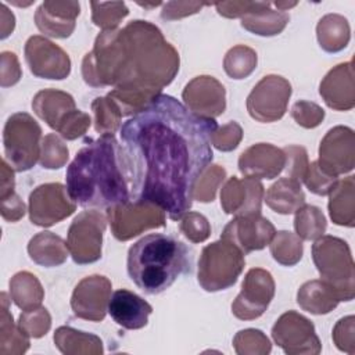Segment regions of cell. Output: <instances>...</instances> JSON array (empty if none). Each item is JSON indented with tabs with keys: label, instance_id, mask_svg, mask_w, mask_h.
I'll return each mask as SVG.
<instances>
[{
	"label": "cell",
	"instance_id": "obj_1",
	"mask_svg": "<svg viewBox=\"0 0 355 355\" xmlns=\"http://www.w3.org/2000/svg\"><path fill=\"white\" fill-rule=\"evenodd\" d=\"M218 129L169 94H159L121 126L132 202L161 208L172 220L189 212L194 187L214 158Z\"/></svg>",
	"mask_w": 355,
	"mask_h": 355
},
{
	"label": "cell",
	"instance_id": "obj_2",
	"mask_svg": "<svg viewBox=\"0 0 355 355\" xmlns=\"http://www.w3.org/2000/svg\"><path fill=\"white\" fill-rule=\"evenodd\" d=\"M179 65V53L159 28L135 19L122 29L98 33L93 50L82 60V76L93 87L112 86L107 96L123 116H132L161 94Z\"/></svg>",
	"mask_w": 355,
	"mask_h": 355
},
{
	"label": "cell",
	"instance_id": "obj_3",
	"mask_svg": "<svg viewBox=\"0 0 355 355\" xmlns=\"http://www.w3.org/2000/svg\"><path fill=\"white\" fill-rule=\"evenodd\" d=\"M67 190L73 202L90 209H110L130 202L126 154L114 135L87 140L67 168Z\"/></svg>",
	"mask_w": 355,
	"mask_h": 355
},
{
	"label": "cell",
	"instance_id": "obj_4",
	"mask_svg": "<svg viewBox=\"0 0 355 355\" xmlns=\"http://www.w3.org/2000/svg\"><path fill=\"white\" fill-rule=\"evenodd\" d=\"M126 269L137 288L155 295L191 272V252L171 234L151 233L129 248Z\"/></svg>",
	"mask_w": 355,
	"mask_h": 355
},
{
	"label": "cell",
	"instance_id": "obj_5",
	"mask_svg": "<svg viewBox=\"0 0 355 355\" xmlns=\"http://www.w3.org/2000/svg\"><path fill=\"white\" fill-rule=\"evenodd\" d=\"M313 263L320 280L331 286L340 301H351L355 297V266L349 245L334 236H322L311 248Z\"/></svg>",
	"mask_w": 355,
	"mask_h": 355
},
{
	"label": "cell",
	"instance_id": "obj_6",
	"mask_svg": "<svg viewBox=\"0 0 355 355\" xmlns=\"http://www.w3.org/2000/svg\"><path fill=\"white\" fill-rule=\"evenodd\" d=\"M245 265L244 254L229 240L220 239L205 245L198 259L197 280L208 293L232 287Z\"/></svg>",
	"mask_w": 355,
	"mask_h": 355
},
{
	"label": "cell",
	"instance_id": "obj_7",
	"mask_svg": "<svg viewBox=\"0 0 355 355\" xmlns=\"http://www.w3.org/2000/svg\"><path fill=\"white\" fill-rule=\"evenodd\" d=\"M42 140V128L33 116L12 114L3 129L4 159L17 172L29 171L40 158Z\"/></svg>",
	"mask_w": 355,
	"mask_h": 355
},
{
	"label": "cell",
	"instance_id": "obj_8",
	"mask_svg": "<svg viewBox=\"0 0 355 355\" xmlns=\"http://www.w3.org/2000/svg\"><path fill=\"white\" fill-rule=\"evenodd\" d=\"M107 216L98 209L82 211L69 225L67 245L75 263L87 265L101 258Z\"/></svg>",
	"mask_w": 355,
	"mask_h": 355
},
{
	"label": "cell",
	"instance_id": "obj_9",
	"mask_svg": "<svg viewBox=\"0 0 355 355\" xmlns=\"http://www.w3.org/2000/svg\"><path fill=\"white\" fill-rule=\"evenodd\" d=\"M291 83L280 75L263 76L247 97V111L258 122L269 123L283 118L291 97Z\"/></svg>",
	"mask_w": 355,
	"mask_h": 355
},
{
	"label": "cell",
	"instance_id": "obj_10",
	"mask_svg": "<svg viewBox=\"0 0 355 355\" xmlns=\"http://www.w3.org/2000/svg\"><path fill=\"white\" fill-rule=\"evenodd\" d=\"M272 338L288 355H318L322 351L313 323L295 311L279 316L272 327Z\"/></svg>",
	"mask_w": 355,
	"mask_h": 355
},
{
	"label": "cell",
	"instance_id": "obj_11",
	"mask_svg": "<svg viewBox=\"0 0 355 355\" xmlns=\"http://www.w3.org/2000/svg\"><path fill=\"white\" fill-rule=\"evenodd\" d=\"M107 219L112 236L119 241H128L144 230L164 227L166 223L165 212L157 205L132 201L107 209Z\"/></svg>",
	"mask_w": 355,
	"mask_h": 355
},
{
	"label": "cell",
	"instance_id": "obj_12",
	"mask_svg": "<svg viewBox=\"0 0 355 355\" xmlns=\"http://www.w3.org/2000/svg\"><path fill=\"white\" fill-rule=\"evenodd\" d=\"M29 219L40 227H50L76 211V202L68 194L67 186L55 183H44L33 189L29 194Z\"/></svg>",
	"mask_w": 355,
	"mask_h": 355
},
{
	"label": "cell",
	"instance_id": "obj_13",
	"mask_svg": "<svg viewBox=\"0 0 355 355\" xmlns=\"http://www.w3.org/2000/svg\"><path fill=\"white\" fill-rule=\"evenodd\" d=\"M275 288L270 272L262 268L250 269L240 293L232 302V313L240 320H254L262 316L275 297Z\"/></svg>",
	"mask_w": 355,
	"mask_h": 355
},
{
	"label": "cell",
	"instance_id": "obj_14",
	"mask_svg": "<svg viewBox=\"0 0 355 355\" xmlns=\"http://www.w3.org/2000/svg\"><path fill=\"white\" fill-rule=\"evenodd\" d=\"M25 61L33 76L62 80L71 73L69 55L44 36H31L25 43Z\"/></svg>",
	"mask_w": 355,
	"mask_h": 355
},
{
	"label": "cell",
	"instance_id": "obj_15",
	"mask_svg": "<svg viewBox=\"0 0 355 355\" xmlns=\"http://www.w3.org/2000/svg\"><path fill=\"white\" fill-rule=\"evenodd\" d=\"M319 168L331 175L338 176L348 173L355 165V133L348 126L331 128L319 146Z\"/></svg>",
	"mask_w": 355,
	"mask_h": 355
},
{
	"label": "cell",
	"instance_id": "obj_16",
	"mask_svg": "<svg viewBox=\"0 0 355 355\" xmlns=\"http://www.w3.org/2000/svg\"><path fill=\"white\" fill-rule=\"evenodd\" d=\"M112 284L103 275L83 277L71 295V309L76 318L101 322L104 320L111 298Z\"/></svg>",
	"mask_w": 355,
	"mask_h": 355
},
{
	"label": "cell",
	"instance_id": "obj_17",
	"mask_svg": "<svg viewBox=\"0 0 355 355\" xmlns=\"http://www.w3.org/2000/svg\"><path fill=\"white\" fill-rule=\"evenodd\" d=\"M276 233L275 226L261 214L234 216L223 229L220 239L229 240L244 255L265 248Z\"/></svg>",
	"mask_w": 355,
	"mask_h": 355
},
{
	"label": "cell",
	"instance_id": "obj_18",
	"mask_svg": "<svg viewBox=\"0 0 355 355\" xmlns=\"http://www.w3.org/2000/svg\"><path fill=\"white\" fill-rule=\"evenodd\" d=\"M182 98L191 112L204 118H216L226 108L225 86L211 75L193 78L183 89Z\"/></svg>",
	"mask_w": 355,
	"mask_h": 355
},
{
	"label": "cell",
	"instance_id": "obj_19",
	"mask_svg": "<svg viewBox=\"0 0 355 355\" xmlns=\"http://www.w3.org/2000/svg\"><path fill=\"white\" fill-rule=\"evenodd\" d=\"M265 197L263 184L258 179L229 178L220 189V207L225 214L245 216L261 214Z\"/></svg>",
	"mask_w": 355,
	"mask_h": 355
},
{
	"label": "cell",
	"instance_id": "obj_20",
	"mask_svg": "<svg viewBox=\"0 0 355 355\" xmlns=\"http://www.w3.org/2000/svg\"><path fill=\"white\" fill-rule=\"evenodd\" d=\"M80 14L78 1H43L35 12V24L46 36L65 39L72 35L76 26V17Z\"/></svg>",
	"mask_w": 355,
	"mask_h": 355
},
{
	"label": "cell",
	"instance_id": "obj_21",
	"mask_svg": "<svg viewBox=\"0 0 355 355\" xmlns=\"http://www.w3.org/2000/svg\"><path fill=\"white\" fill-rule=\"evenodd\" d=\"M286 164L283 148L269 143H257L245 148L239 157V171L245 178L273 179L279 176Z\"/></svg>",
	"mask_w": 355,
	"mask_h": 355
},
{
	"label": "cell",
	"instance_id": "obj_22",
	"mask_svg": "<svg viewBox=\"0 0 355 355\" xmlns=\"http://www.w3.org/2000/svg\"><path fill=\"white\" fill-rule=\"evenodd\" d=\"M319 94L326 105L336 111H349L355 105L352 61L331 68L319 85Z\"/></svg>",
	"mask_w": 355,
	"mask_h": 355
},
{
	"label": "cell",
	"instance_id": "obj_23",
	"mask_svg": "<svg viewBox=\"0 0 355 355\" xmlns=\"http://www.w3.org/2000/svg\"><path fill=\"white\" fill-rule=\"evenodd\" d=\"M153 306L133 291L121 288L111 294L108 313L123 329L139 330L147 326Z\"/></svg>",
	"mask_w": 355,
	"mask_h": 355
},
{
	"label": "cell",
	"instance_id": "obj_24",
	"mask_svg": "<svg viewBox=\"0 0 355 355\" xmlns=\"http://www.w3.org/2000/svg\"><path fill=\"white\" fill-rule=\"evenodd\" d=\"M33 112L53 130H58L67 116L76 110L73 97L58 89H43L32 100Z\"/></svg>",
	"mask_w": 355,
	"mask_h": 355
},
{
	"label": "cell",
	"instance_id": "obj_25",
	"mask_svg": "<svg viewBox=\"0 0 355 355\" xmlns=\"http://www.w3.org/2000/svg\"><path fill=\"white\" fill-rule=\"evenodd\" d=\"M67 241L53 232H39L28 243L29 258L44 268L62 265L68 258Z\"/></svg>",
	"mask_w": 355,
	"mask_h": 355
},
{
	"label": "cell",
	"instance_id": "obj_26",
	"mask_svg": "<svg viewBox=\"0 0 355 355\" xmlns=\"http://www.w3.org/2000/svg\"><path fill=\"white\" fill-rule=\"evenodd\" d=\"M340 302L336 290L323 280L305 282L297 291V304L312 315H326Z\"/></svg>",
	"mask_w": 355,
	"mask_h": 355
},
{
	"label": "cell",
	"instance_id": "obj_27",
	"mask_svg": "<svg viewBox=\"0 0 355 355\" xmlns=\"http://www.w3.org/2000/svg\"><path fill=\"white\" fill-rule=\"evenodd\" d=\"M263 200L272 211L290 215L295 214L305 204V194L300 182L284 176L268 189Z\"/></svg>",
	"mask_w": 355,
	"mask_h": 355
},
{
	"label": "cell",
	"instance_id": "obj_28",
	"mask_svg": "<svg viewBox=\"0 0 355 355\" xmlns=\"http://www.w3.org/2000/svg\"><path fill=\"white\" fill-rule=\"evenodd\" d=\"M329 215L338 226L354 227L355 225V179L347 176L338 180L329 193Z\"/></svg>",
	"mask_w": 355,
	"mask_h": 355
},
{
	"label": "cell",
	"instance_id": "obj_29",
	"mask_svg": "<svg viewBox=\"0 0 355 355\" xmlns=\"http://www.w3.org/2000/svg\"><path fill=\"white\" fill-rule=\"evenodd\" d=\"M53 340L60 352L65 355H100L104 352L100 337L71 326H60Z\"/></svg>",
	"mask_w": 355,
	"mask_h": 355
},
{
	"label": "cell",
	"instance_id": "obj_30",
	"mask_svg": "<svg viewBox=\"0 0 355 355\" xmlns=\"http://www.w3.org/2000/svg\"><path fill=\"white\" fill-rule=\"evenodd\" d=\"M319 46L327 53H338L348 46L351 37L349 24L340 14H326L316 25Z\"/></svg>",
	"mask_w": 355,
	"mask_h": 355
},
{
	"label": "cell",
	"instance_id": "obj_31",
	"mask_svg": "<svg viewBox=\"0 0 355 355\" xmlns=\"http://www.w3.org/2000/svg\"><path fill=\"white\" fill-rule=\"evenodd\" d=\"M1 315H0V354L1 355H21L29 348V336H26L18 324L14 323L12 315L8 311V297L6 293L0 294Z\"/></svg>",
	"mask_w": 355,
	"mask_h": 355
},
{
	"label": "cell",
	"instance_id": "obj_32",
	"mask_svg": "<svg viewBox=\"0 0 355 355\" xmlns=\"http://www.w3.org/2000/svg\"><path fill=\"white\" fill-rule=\"evenodd\" d=\"M10 298L22 311L39 308L44 300V290L39 279L22 270L10 279Z\"/></svg>",
	"mask_w": 355,
	"mask_h": 355
},
{
	"label": "cell",
	"instance_id": "obj_33",
	"mask_svg": "<svg viewBox=\"0 0 355 355\" xmlns=\"http://www.w3.org/2000/svg\"><path fill=\"white\" fill-rule=\"evenodd\" d=\"M290 15L284 11L273 10L272 3L241 18V26L258 36H275L284 31Z\"/></svg>",
	"mask_w": 355,
	"mask_h": 355
},
{
	"label": "cell",
	"instance_id": "obj_34",
	"mask_svg": "<svg viewBox=\"0 0 355 355\" xmlns=\"http://www.w3.org/2000/svg\"><path fill=\"white\" fill-rule=\"evenodd\" d=\"M270 255L283 266L297 265L304 254L302 240L293 232L280 230L276 232L269 243Z\"/></svg>",
	"mask_w": 355,
	"mask_h": 355
},
{
	"label": "cell",
	"instance_id": "obj_35",
	"mask_svg": "<svg viewBox=\"0 0 355 355\" xmlns=\"http://www.w3.org/2000/svg\"><path fill=\"white\" fill-rule=\"evenodd\" d=\"M258 55L255 50L248 46L237 44L227 50L223 58V69L232 79H245L257 68Z\"/></svg>",
	"mask_w": 355,
	"mask_h": 355
},
{
	"label": "cell",
	"instance_id": "obj_36",
	"mask_svg": "<svg viewBox=\"0 0 355 355\" xmlns=\"http://www.w3.org/2000/svg\"><path fill=\"white\" fill-rule=\"evenodd\" d=\"M327 222L320 208L304 204L294 218L295 234L301 240H318L326 232Z\"/></svg>",
	"mask_w": 355,
	"mask_h": 355
},
{
	"label": "cell",
	"instance_id": "obj_37",
	"mask_svg": "<svg viewBox=\"0 0 355 355\" xmlns=\"http://www.w3.org/2000/svg\"><path fill=\"white\" fill-rule=\"evenodd\" d=\"M92 111L94 129L97 133L114 135L119 129L123 115L118 104L111 97H96L92 103Z\"/></svg>",
	"mask_w": 355,
	"mask_h": 355
},
{
	"label": "cell",
	"instance_id": "obj_38",
	"mask_svg": "<svg viewBox=\"0 0 355 355\" xmlns=\"http://www.w3.org/2000/svg\"><path fill=\"white\" fill-rule=\"evenodd\" d=\"M92 21L103 31L116 29L119 22L129 14L123 1H92Z\"/></svg>",
	"mask_w": 355,
	"mask_h": 355
},
{
	"label": "cell",
	"instance_id": "obj_39",
	"mask_svg": "<svg viewBox=\"0 0 355 355\" xmlns=\"http://www.w3.org/2000/svg\"><path fill=\"white\" fill-rule=\"evenodd\" d=\"M233 347L239 355H266L272 351L269 338L258 329L237 331L233 338Z\"/></svg>",
	"mask_w": 355,
	"mask_h": 355
},
{
	"label": "cell",
	"instance_id": "obj_40",
	"mask_svg": "<svg viewBox=\"0 0 355 355\" xmlns=\"http://www.w3.org/2000/svg\"><path fill=\"white\" fill-rule=\"evenodd\" d=\"M69 158V151L64 140L55 133H49L42 140L39 162L46 169H60Z\"/></svg>",
	"mask_w": 355,
	"mask_h": 355
},
{
	"label": "cell",
	"instance_id": "obj_41",
	"mask_svg": "<svg viewBox=\"0 0 355 355\" xmlns=\"http://www.w3.org/2000/svg\"><path fill=\"white\" fill-rule=\"evenodd\" d=\"M226 178V171L220 165H209L194 187V198L200 202H212L216 196V190Z\"/></svg>",
	"mask_w": 355,
	"mask_h": 355
},
{
	"label": "cell",
	"instance_id": "obj_42",
	"mask_svg": "<svg viewBox=\"0 0 355 355\" xmlns=\"http://www.w3.org/2000/svg\"><path fill=\"white\" fill-rule=\"evenodd\" d=\"M17 324L31 338H40L50 330L51 316L46 308L39 306L35 309L22 311Z\"/></svg>",
	"mask_w": 355,
	"mask_h": 355
},
{
	"label": "cell",
	"instance_id": "obj_43",
	"mask_svg": "<svg viewBox=\"0 0 355 355\" xmlns=\"http://www.w3.org/2000/svg\"><path fill=\"white\" fill-rule=\"evenodd\" d=\"M179 229L191 243H202L211 234V225L208 219L202 214L193 211L186 212L180 218Z\"/></svg>",
	"mask_w": 355,
	"mask_h": 355
},
{
	"label": "cell",
	"instance_id": "obj_44",
	"mask_svg": "<svg viewBox=\"0 0 355 355\" xmlns=\"http://www.w3.org/2000/svg\"><path fill=\"white\" fill-rule=\"evenodd\" d=\"M283 151L286 155V164L283 169L286 171V178L302 183L309 166L306 150L301 146H286L283 147Z\"/></svg>",
	"mask_w": 355,
	"mask_h": 355
},
{
	"label": "cell",
	"instance_id": "obj_45",
	"mask_svg": "<svg viewBox=\"0 0 355 355\" xmlns=\"http://www.w3.org/2000/svg\"><path fill=\"white\" fill-rule=\"evenodd\" d=\"M293 119L305 129H313L324 119V110L316 103L300 100L291 107Z\"/></svg>",
	"mask_w": 355,
	"mask_h": 355
},
{
	"label": "cell",
	"instance_id": "obj_46",
	"mask_svg": "<svg viewBox=\"0 0 355 355\" xmlns=\"http://www.w3.org/2000/svg\"><path fill=\"white\" fill-rule=\"evenodd\" d=\"M337 182H338V178L323 172L319 168L318 161H312L309 164L305 179H304V183L306 184L309 191L318 196H329V193L334 189Z\"/></svg>",
	"mask_w": 355,
	"mask_h": 355
},
{
	"label": "cell",
	"instance_id": "obj_47",
	"mask_svg": "<svg viewBox=\"0 0 355 355\" xmlns=\"http://www.w3.org/2000/svg\"><path fill=\"white\" fill-rule=\"evenodd\" d=\"M243 139V129L236 121H230L220 128H218L211 137L212 146L223 153L233 151L237 148Z\"/></svg>",
	"mask_w": 355,
	"mask_h": 355
},
{
	"label": "cell",
	"instance_id": "obj_48",
	"mask_svg": "<svg viewBox=\"0 0 355 355\" xmlns=\"http://www.w3.org/2000/svg\"><path fill=\"white\" fill-rule=\"evenodd\" d=\"M333 341L336 347L349 355L355 354V318L348 315L341 318L333 327Z\"/></svg>",
	"mask_w": 355,
	"mask_h": 355
},
{
	"label": "cell",
	"instance_id": "obj_49",
	"mask_svg": "<svg viewBox=\"0 0 355 355\" xmlns=\"http://www.w3.org/2000/svg\"><path fill=\"white\" fill-rule=\"evenodd\" d=\"M90 123L92 118L89 116V114L76 108L67 116V119L62 122L57 132L65 140H75L87 132Z\"/></svg>",
	"mask_w": 355,
	"mask_h": 355
},
{
	"label": "cell",
	"instance_id": "obj_50",
	"mask_svg": "<svg viewBox=\"0 0 355 355\" xmlns=\"http://www.w3.org/2000/svg\"><path fill=\"white\" fill-rule=\"evenodd\" d=\"M269 1H219L215 3L216 11L225 18H243L268 6Z\"/></svg>",
	"mask_w": 355,
	"mask_h": 355
},
{
	"label": "cell",
	"instance_id": "obj_51",
	"mask_svg": "<svg viewBox=\"0 0 355 355\" xmlns=\"http://www.w3.org/2000/svg\"><path fill=\"white\" fill-rule=\"evenodd\" d=\"M205 6H211V3L204 1H168L164 4L161 11V18L166 21H175L191 14L201 11Z\"/></svg>",
	"mask_w": 355,
	"mask_h": 355
},
{
	"label": "cell",
	"instance_id": "obj_52",
	"mask_svg": "<svg viewBox=\"0 0 355 355\" xmlns=\"http://www.w3.org/2000/svg\"><path fill=\"white\" fill-rule=\"evenodd\" d=\"M22 71L19 61L12 51H3L0 54V85L1 87L14 86L19 82Z\"/></svg>",
	"mask_w": 355,
	"mask_h": 355
},
{
	"label": "cell",
	"instance_id": "obj_53",
	"mask_svg": "<svg viewBox=\"0 0 355 355\" xmlns=\"http://www.w3.org/2000/svg\"><path fill=\"white\" fill-rule=\"evenodd\" d=\"M25 204L18 194L12 193L8 197L1 198V216L4 220L17 222L25 215Z\"/></svg>",
	"mask_w": 355,
	"mask_h": 355
},
{
	"label": "cell",
	"instance_id": "obj_54",
	"mask_svg": "<svg viewBox=\"0 0 355 355\" xmlns=\"http://www.w3.org/2000/svg\"><path fill=\"white\" fill-rule=\"evenodd\" d=\"M14 189H15L14 169L10 166V164L6 159H3L1 161V178H0V200L15 193Z\"/></svg>",
	"mask_w": 355,
	"mask_h": 355
},
{
	"label": "cell",
	"instance_id": "obj_55",
	"mask_svg": "<svg viewBox=\"0 0 355 355\" xmlns=\"http://www.w3.org/2000/svg\"><path fill=\"white\" fill-rule=\"evenodd\" d=\"M0 19H1V24H0V28H1V33H0V37L1 39H6L8 37L14 28H15V17L14 14L7 8L6 3H1V14H0Z\"/></svg>",
	"mask_w": 355,
	"mask_h": 355
},
{
	"label": "cell",
	"instance_id": "obj_56",
	"mask_svg": "<svg viewBox=\"0 0 355 355\" xmlns=\"http://www.w3.org/2000/svg\"><path fill=\"white\" fill-rule=\"evenodd\" d=\"M272 6H275L279 11H284L286 12L287 10L295 7L297 1H275V3H272Z\"/></svg>",
	"mask_w": 355,
	"mask_h": 355
},
{
	"label": "cell",
	"instance_id": "obj_57",
	"mask_svg": "<svg viewBox=\"0 0 355 355\" xmlns=\"http://www.w3.org/2000/svg\"><path fill=\"white\" fill-rule=\"evenodd\" d=\"M140 7H144V8H155V7H158V6H161L162 3H159V1H157V3H137Z\"/></svg>",
	"mask_w": 355,
	"mask_h": 355
}]
</instances>
